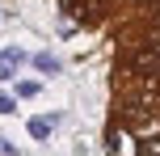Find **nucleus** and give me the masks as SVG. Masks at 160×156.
<instances>
[{"label":"nucleus","mask_w":160,"mask_h":156,"mask_svg":"<svg viewBox=\"0 0 160 156\" xmlns=\"http://www.w3.org/2000/svg\"><path fill=\"white\" fill-rule=\"evenodd\" d=\"M51 127H55V118H30V135L34 139H51Z\"/></svg>","instance_id":"obj_3"},{"label":"nucleus","mask_w":160,"mask_h":156,"mask_svg":"<svg viewBox=\"0 0 160 156\" xmlns=\"http://www.w3.org/2000/svg\"><path fill=\"white\" fill-rule=\"evenodd\" d=\"M152 55H156V80H160V47H152Z\"/></svg>","instance_id":"obj_7"},{"label":"nucleus","mask_w":160,"mask_h":156,"mask_svg":"<svg viewBox=\"0 0 160 156\" xmlns=\"http://www.w3.org/2000/svg\"><path fill=\"white\" fill-rule=\"evenodd\" d=\"M0 156H17V148H13V143L4 139V135H0Z\"/></svg>","instance_id":"obj_6"},{"label":"nucleus","mask_w":160,"mask_h":156,"mask_svg":"<svg viewBox=\"0 0 160 156\" xmlns=\"http://www.w3.org/2000/svg\"><path fill=\"white\" fill-rule=\"evenodd\" d=\"M25 59H30V55H25V51H17V47H8V51H0V80H8V76H13L17 68L25 63Z\"/></svg>","instance_id":"obj_1"},{"label":"nucleus","mask_w":160,"mask_h":156,"mask_svg":"<svg viewBox=\"0 0 160 156\" xmlns=\"http://www.w3.org/2000/svg\"><path fill=\"white\" fill-rule=\"evenodd\" d=\"M13 110H17V101L8 97V93H0V114H13Z\"/></svg>","instance_id":"obj_5"},{"label":"nucleus","mask_w":160,"mask_h":156,"mask_svg":"<svg viewBox=\"0 0 160 156\" xmlns=\"http://www.w3.org/2000/svg\"><path fill=\"white\" fill-rule=\"evenodd\" d=\"M34 93H38V80H21L17 84V97H34Z\"/></svg>","instance_id":"obj_4"},{"label":"nucleus","mask_w":160,"mask_h":156,"mask_svg":"<svg viewBox=\"0 0 160 156\" xmlns=\"http://www.w3.org/2000/svg\"><path fill=\"white\" fill-rule=\"evenodd\" d=\"M30 63H34V68H38V72H42V76H59V72H63V63H59V59H55V55H47V51H42V55H34V59H30Z\"/></svg>","instance_id":"obj_2"}]
</instances>
